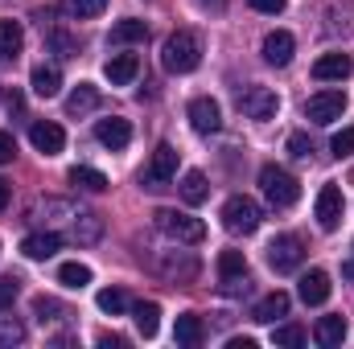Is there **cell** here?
<instances>
[{
    "instance_id": "obj_1",
    "label": "cell",
    "mask_w": 354,
    "mask_h": 349,
    "mask_svg": "<svg viewBox=\"0 0 354 349\" xmlns=\"http://www.w3.org/2000/svg\"><path fill=\"white\" fill-rule=\"evenodd\" d=\"M198 62H202V37L194 29H177L174 37H165L161 66L169 74H189V70H198Z\"/></svg>"
},
{
    "instance_id": "obj_2",
    "label": "cell",
    "mask_w": 354,
    "mask_h": 349,
    "mask_svg": "<svg viewBox=\"0 0 354 349\" xmlns=\"http://www.w3.org/2000/svg\"><path fill=\"white\" fill-rule=\"evenodd\" d=\"M260 189H264V197L276 210H288L301 197V181L288 173V169H280V165H264L260 169Z\"/></svg>"
},
{
    "instance_id": "obj_3",
    "label": "cell",
    "mask_w": 354,
    "mask_h": 349,
    "mask_svg": "<svg viewBox=\"0 0 354 349\" xmlns=\"http://www.w3.org/2000/svg\"><path fill=\"white\" fill-rule=\"evenodd\" d=\"M153 222H157V230L165 235V239H174V243H202L206 239V226L198 222V218H189V214H177V210H157L153 214Z\"/></svg>"
},
{
    "instance_id": "obj_4",
    "label": "cell",
    "mask_w": 354,
    "mask_h": 349,
    "mask_svg": "<svg viewBox=\"0 0 354 349\" xmlns=\"http://www.w3.org/2000/svg\"><path fill=\"white\" fill-rule=\"evenodd\" d=\"M223 226H227L231 235H256V230H260V206H256L252 197H243V193L227 197V206H223Z\"/></svg>"
},
{
    "instance_id": "obj_5",
    "label": "cell",
    "mask_w": 354,
    "mask_h": 349,
    "mask_svg": "<svg viewBox=\"0 0 354 349\" xmlns=\"http://www.w3.org/2000/svg\"><path fill=\"white\" fill-rule=\"evenodd\" d=\"M301 259H305V243H301L297 235H280V239H272V243H268V267H272L276 275L297 271Z\"/></svg>"
},
{
    "instance_id": "obj_6",
    "label": "cell",
    "mask_w": 354,
    "mask_h": 349,
    "mask_svg": "<svg viewBox=\"0 0 354 349\" xmlns=\"http://www.w3.org/2000/svg\"><path fill=\"white\" fill-rule=\"evenodd\" d=\"M342 210H346V201H342V185L326 181V185L317 189V201H313L317 226H322V230H338V226H342Z\"/></svg>"
},
{
    "instance_id": "obj_7",
    "label": "cell",
    "mask_w": 354,
    "mask_h": 349,
    "mask_svg": "<svg viewBox=\"0 0 354 349\" xmlns=\"http://www.w3.org/2000/svg\"><path fill=\"white\" fill-rule=\"evenodd\" d=\"M218 279H223V292H227V296H243V292L252 288L243 251H223V255H218Z\"/></svg>"
},
{
    "instance_id": "obj_8",
    "label": "cell",
    "mask_w": 354,
    "mask_h": 349,
    "mask_svg": "<svg viewBox=\"0 0 354 349\" xmlns=\"http://www.w3.org/2000/svg\"><path fill=\"white\" fill-rule=\"evenodd\" d=\"M342 111H346V90H317L305 103V115L313 123H334V119H342Z\"/></svg>"
},
{
    "instance_id": "obj_9",
    "label": "cell",
    "mask_w": 354,
    "mask_h": 349,
    "mask_svg": "<svg viewBox=\"0 0 354 349\" xmlns=\"http://www.w3.org/2000/svg\"><path fill=\"white\" fill-rule=\"evenodd\" d=\"M239 111L248 119H272L280 111V99H276L272 87H248V90H239Z\"/></svg>"
},
{
    "instance_id": "obj_10",
    "label": "cell",
    "mask_w": 354,
    "mask_h": 349,
    "mask_svg": "<svg viewBox=\"0 0 354 349\" xmlns=\"http://www.w3.org/2000/svg\"><path fill=\"white\" fill-rule=\"evenodd\" d=\"M29 140H33V148H37L41 157H58V152L66 148V132H62L54 119H37V123L29 128Z\"/></svg>"
},
{
    "instance_id": "obj_11",
    "label": "cell",
    "mask_w": 354,
    "mask_h": 349,
    "mask_svg": "<svg viewBox=\"0 0 354 349\" xmlns=\"http://www.w3.org/2000/svg\"><path fill=\"white\" fill-rule=\"evenodd\" d=\"M174 177H177V148L174 144H157V152H153V161H149V173H145L149 189H161V185L174 181Z\"/></svg>"
},
{
    "instance_id": "obj_12",
    "label": "cell",
    "mask_w": 354,
    "mask_h": 349,
    "mask_svg": "<svg viewBox=\"0 0 354 349\" xmlns=\"http://www.w3.org/2000/svg\"><path fill=\"white\" fill-rule=\"evenodd\" d=\"M351 74H354L351 54H322V58L313 62V79H317V83H342V79H351Z\"/></svg>"
},
{
    "instance_id": "obj_13",
    "label": "cell",
    "mask_w": 354,
    "mask_h": 349,
    "mask_svg": "<svg viewBox=\"0 0 354 349\" xmlns=\"http://www.w3.org/2000/svg\"><path fill=\"white\" fill-rule=\"evenodd\" d=\"M95 140H99L103 148L120 152V148H128V140H132V123H128V119H120V115L99 119V123H95Z\"/></svg>"
},
{
    "instance_id": "obj_14",
    "label": "cell",
    "mask_w": 354,
    "mask_h": 349,
    "mask_svg": "<svg viewBox=\"0 0 354 349\" xmlns=\"http://www.w3.org/2000/svg\"><path fill=\"white\" fill-rule=\"evenodd\" d=\"M103 74L111 79V87H132L136 74H140V58L136 54H111L107 66H103Z\"/></svg>"
},
{
    "instance_id": "obj_15",
    "label": "cell",
    "mask_w": 354,
    "mask_h": 349,
    "mask_svg": "<svg viewBox=\"0 0 354 349\" xmlns=\"http://www.w3.org/2000/svg\"><path fill=\"white\" fill-rule=\"evenodd\" d=\"M189 123H194V132H202V136L218 132V128H223L218 103H214V99H194V103H189Z\"/></svg>"
},
{
    "instance_id": "obj_16",
    "label": "cell",
    "mask_w": 354,
    "mask_h": 349,
    "mask_svg": "<svg viewBox=\"0 0 354 349\" xmlns=\"http://www.w3.org/2000/svg\"><path fill=\"white\" fill-rule=\"evenodd\" d=\"M292 54H297V41H292V33H284V29H272L264 37V62L272 66H288L292 62Z\"/></svg>"
},
{
    "instance_id": "obj_17",
    "label": "cell",
    "mask_w": 354,
    "mask_h": 349,
    "mask_svg": "<svg viewBox=\"0 0 354 349\" xmlns=\"http://www.w3.org/2000/svg\"><path fill=\"white\" fill-rule=\"evenodd\" d=\"M297 292H301V300H305V304H313V308H317V304H326V300H330V275H326L322 267H313V271H305V275H301V288H297Z\"/></svg>"
},
{
    "instance_id": "obj_18",
    "label": "cell",
    "mask_w": 354,
    "mask_h": 349,
    "mask_svg": "<svg viewBox=\"0 0 354 349\" xmlns=\"http://www.w3.org/2000/svg\"><path fill=\"white\" fill-rule=\"evenodd\" d=\"M313 337H317L322 349H338L346 341V317H322V321L313 325Z\"/></svg>"
},
{
    "instance_id": "obj_19",
    "label": "cell",
    "mask_w": 354,
    "mask_h": 349,
    "mask_svg": "<svg viewBox=\"0 0 354 349\" xmlns=\"http://www.w3.org/2000/svg\"><path fill=\"white\" fill-rule=\"evenodd\" d=\"M58 247H62V235H54V230H46V235H29L25 243H21V251H25V259H50V255H58Z\"/></svg>"
},
{
    "instance_id": "obj_20",
    "label": "cell",
    "mask_w": 354,
    "mask_h": 349,
    "mask_svg": "<svg viewBox=\"0 0 354 349\" xmlns=\"http://www.w3.org/2000/svg\"><path fill=\"white\" fill-rule=\"evenodd\" d=\"M174 337H177V346L198 349V346H202V337H206V329H202V317H198V312H185V317H177Z\"/></svg>"
},
{
    "instance_id": "obj_21",
    "label": "cell",
    "mask_w": 354,
    "mask_h": 349,
    "mask_svg": "<svg viewBox=\"0 0 354 349\" xmlns=\"http://www.w3.org/2000/svg\"><path fill=\"white\" fill-rule=\"evenodd\" d=\"M280 317H288V296L284 292H272L252 308V321H260V325H276Z\"/></svg>"
},
{
    "instance_id": "obj_22",
    "label": "cell",
    "mask_w": 354,
    "mask_h": 349,
    "mask_svg": "<svg viewBox=\"0 0 354 349\" xmlns=\"http://www.w3.org/2000/svg\"><path fill=\"white\" fill-rule=\"evenodd\" d=\"M326 17H330V25H326L330 33H342V37L354 33V0H330Z\"/></svg>"
},
{
    "instance_id": "obj_23",
    "label": "cell",
    "mask_w": 354,
    "mask_h": 349,
    "mask_svg": "<svg viewBox=\"0 0 354 349\" xmlns=\"http://www.w3.org/2000/svg\"><path fill=\"white\" fill-rule=\"evenodd\" d=\"M132 321H136L140 337H157V329H161V304H153V300L132 304Z\"/></svg>"
},
{
    "instance_id": "obj_24",
    "label": "cell",
    "mask_w": 354,
    "mask_h": 349,
    "mask_svg": "<svg viewBox=\"0 0 354 349\" xmlns=\"http://www.w3.org/2000/svg\"><path fill=\"white\" fill-rule=\"evenodd\" d=\"M95 107H99V90L91 87V83H79V87L71 90V99H66V115H75V119L91 115Z\"/></svg>"
},
{
    "instance_id": "obj_25",
    "label": "cell",
    "mask_w": 354,
    "mask_h": 349,
    "mask_svg": "<svg viewBox=\"0 0 354 349\" xmlns=\"http://www.w3.org/2000/svg\"><path fill=\"white\" fill-rule=\"evenodd\" d=\"M58 90H62V70H58V66H37V70H33V94L54 99Z\"/></svg>"
},
{
    "instance_id": "obj_26",
    "label": "cell",
    "mask_w": 354,
    "mask_h": 349,
    "mask_svg": "<svg viewBox=\"0 0 354 349\" xmlns=\"http://www.w3.org/2000/svg\"><path fill=\"white\" fill-rule=\"evenodd\" d=\"M206 193H210V185H206V173L189 169V173L181 177V197H185V206H202V201H206Z\"/></svg>"
},
{
    "instance_id": "obj_27",
    "label": "cell",
    "mask_w": 354,
    "mask_h": 349,
    "mask_svg": "<svg viewBox=\"0 0 354 349\" xmlns=\"http://www.w3.org/2000/svg\"><path fill=\"white\" fill-rule=\"evenodd\" d=\"M95 300H99V308H103L107 317H124V312L132 308V300H128V292H124V288H103Z\"/></svg>"
},
{
    "instance_id": "obj_28",
    "label": "cell",
    "mask_w": 354,
    "mask_h": 349,
    "mask_svg": "<svg viewBox=\"0 0 354 349\" xmlns=\"http://www.w3.org/2000/svg\"><path fill=\"white\" fill-rule=\"evenodd\" d=\"M25 46V33L17 21H0V58H17Z\"/></svg>"
},
{
    "instance_id": "obj_29",
    "label": "cell",
    "mask_w": 354,
    "mask_h": 349,
    "mask_svg": "<svg viewBox=\"0 0 354 349\" xmlns=\"http://www.w3.org/2000/svg\"><path fill=\"white\" fill-rule=\"evenodd\" d=\"M71 185H79V189H87V193H103V189H107V177L99 173V169H91V165H75V169H71Z\"/></svg>"
},
{
    "instance_id": "obj_30",
    "label": "cell",
    "mask_w": 354,
    "mask_h": 349,
    "mask_svg": "<svg viewBox=\"0 0 354 349\" xmlns=\"http://www.w3.org/2000/svg\"><path fill=\"white\" fill-rule=\"evenodd\" d=\"M149 37V29H145V21H136V17H128V21H120L115 29H111V41L115 46H132V41H145Z\"/></svg>"
},
{
    "instance_id": "obj_31",
    "label": "cell",
    "mask_w": 354,
    "mask_h": 349,
    "mask_svg": "<svg viewBox=\"0 0 354 349\" xmlns=\"http://www.w3.org/2000/svg\"><path fill=\"white\" fill-rule=\"evenodd\" d=\"M58 283H62V288H87L91 267L87 263H62V267H58Z\"/></svg>"
},
{
    "instance_id": "obj_32",
    "label": "cell",
    "mask_w": 354,
    "mask_h": 349,
    "mask_svg": "<svg viewBox=\"0 0 354 349\" xmlns=\"http://www.w3.org/2000/svg\"><path fill=\"white\" fill-rule=\"evenodd\" d=\"M99 230H103L99 214H75V239H79V243H95Z\"/></svg>"
},
{
    "instance_id": "obj_33",
    "label": "cell",
    "mask_w": 354,
    "mask_h": 349,
    "mask_svg": "<svg viewBox=\"0 0 354 349\" xmlns=\"http://www.w3.org/2000/svg\"><path fill=\"white\" fill-rule=\"evenodd\" d=\"M272 341L280 349H297V346H305V329H301V325H280V329L272 333Z\"/></svg>"
},
{
    "instance_id": "obj_34",
    "label": "cell",
    "mask_w": 354,
    "mask_h": 349,
    "mask_svg": "<svg viewBox=\"0 0 354 349\" xmlns=\"http://www.w3.org/2000/svg\"><path fill=\"white\" fill-rule=\"evenodd\" d=\"M50 50H54L58 58H79V41H75L71 33H62V29L50 33Z\"/></svg>"
},
{
    "instance_id": "obj_35",
    "label": "cell",
    "mask_w": 354,
    "mask_h": 349,
    "mask_svg": "<svg viewBox=\"0 0 354 349\" xmlns=\"http://www.w3.org/2000/svg\"><path fill=\"white\" fill-rule=\"evenodd\" d=\"M25 341V325L12 317H0V346H21Z\"/></svg>"
},
{
    "instance_id": "obj_36",
    "label": "cell",
    "mask_w": 354,
    "mask_h": 349,
    "mask_svg": "<svg viewBox=\"0 0 354 349\" xmlns=\"http://www.w3.org/2000/svg\"><path fill=\"white\" fill-rule=\"evenodd\" d=\"M17 296H21V279H17V275H0V312L12 308Z\"/></svg>"
},
{
    "instance_id": "obj_37",
    "label": "cell",
    "mask_w": 354,
    "mask_h": 349,
    "mask_svg": "<svg viewBox=\"0 0 354 349\" xmlns=\"http://www.w3.org/2000/svg\"><path fill=\"white\" fill-rule=\"evenodd\" d=\"M330 152L342 161V157H354V128H342L334 140H330Z\"/></svg>"
},
{
    "instance_id": "obj_38",
    "label": "cell",
    "mask_w": 354,
    "mask_h": 349,
    "mask_svg": "<svg viewBox=\"0 0 354 349\" xmlns=\"http://www.w3.org/2000/svg\"><path fill=\"white\" fill-rule=\"evenodd\" d=\"M288 152H292L297 161H305V157H313V140H309L305 132H292V136H288Z\"/></svg>"
},
{
    "instance_id": "obj_39",
    "label": "cell",
    "mask_w": 354,
    "mask_h": 349,
    "mask_svg": "<svg viewBox=\"0 0 354 349\" xmlns=\"http://www.w3.org/2000/svg\"><path fill=\"white\" fill-rule=\"evenodd\" d=\"M71 8H75L79 17H99V12L107 8V0H71Z\"/></svg>"
},
{
    "instance_id": "obj_40",
    "label": "cell",
    "mask_w": 354,
    "mask_h": 349,
    "mask_svg": "<svg viewBox=\"0 0 354 349\" xmlns=\"http://www.w3.org/2000/svg\"><path fill=\"white\" fill-rule=\"evenodd\" d=\"M248 4H252L256 12H268V17H276V12H284V4H288V0H248Z\"/></svg>"
},
{
    "instance_id": "obj_41",
    "label": "cell",
    "mask_w": 354,
    "mask_h": 349,
    "mask_svg": "<svg viewBox=\"0 0 354 349\" xmlns=\"http://www.w3.org/2000/svg\"><path fill=\"white\" fill-rule=\"evenodd\" d=\"M12 157H17V140L8 132H0V165H8Z\"/></svg>"
},
{
    "instance_id": "obj_42",
    "label": "cell",
    "mask_w": 354,
    "mask_h": 349,
    "mask_svg": "<svg viewBox=\"0 0 354 349\" xmlns=\"http://www.w3.org/2000/svg\"><path fill=\"white\" fill-rule=\"evenodd\" d=\"M8 111H12V115H21V111H25V99H21V94H17V90H12V94H8Z\"/></svg>"
},
{
    "instance_id": "obj_43",
    "label": "cell",
    "mask_w": 354,
    "mask_h": 349,
    "mask_svg": "<svg viewBox=\"0 0 354 349\" xmlns=\"http://www.w3.org/2000/svg\"><path fill=\"white\" fill-rule=\"evenodd\" d=\"M8 197H12V185H8V181H4V177H0V210H4V206H8Z\"/></svg>"
},
{
    "instance_id": "obj_44",
    "label": "cell",
    "mask_w": 354,
    "mask_h": 349,
    "mask_svg": "<svg viewBox=\"0 0 354 349\" xmlns=\"http://www.w3.org/2000/svg\"><path fill=\"white\" fill-rule=\"evenodd\" d=\"M231 349H256V341H252V337H235V341H231Z\"/></svg>"
}]
</instances>
